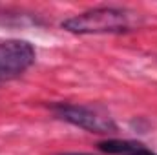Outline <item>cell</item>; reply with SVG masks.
<instances>
[{
    "instance_id": "1",
    "label": "cell",
    "mask_w": 157,
    "mask_h": 155,
    "mask_svg": "<svg viewBox=\"0 0 157 155\" xmlns=\"http://www.w3.org/2000/svg\"><path fill=\"white\" fill-rule=\"evenodd\" d=\"M62 29L73 35H126L144 26V17L128 7L99 6L62 20Z\"/></svg>"
},
{
    "instance_id": "2",
    "label": "cell",
    "mask_w": 157,
    "mask_h": 155,
    "mask_svg": "<svg viewBox=\"0 0 157 155\" xmlns=\"http://www.w3.org/2000/svg\"><path fill=\"white\" fill-rule=\"evenodd\" d=\"M57 119L86 130L90 133L99 135H113L117 133V124L108 113H102L97 108L84 104H70V102H55L49 106Z\"/></svg>"
},
{
    "instance_id": "3",
    "label": "cell",
    "mask_w": 157,
    "mask_h": 155,
    "mask_svg": "<svg viewBox=\"0 0 157 155\" xmlns=\"http://www.w3.org/2000/svg\"><path fill=\"white\" fill-rule=\"evenodd\" d=\"M37 59L33 44L22 39L0 40V84L24 75Z\"/></svg>"
},
{
    "instance_id": "4",
    "label": "cell",
    "mask_w": 157,
    "mask_h": 155,
    "mask_svg": "<svg viewBox=\"0 0 157 155\" xmlns=\"http://www.w3.org/2000/svg\"><path fill=\"white\" fill-rule=\"evenodd\" d=\"M97 148L108 155H157L155 152L148 150L143 142L128 141V139H106L101 141Z\"/></svg>"
},
{
    "instance_id": "5",
    "label": "cell",
    "mask_w": 157,
    "mask_h": 155,
    "mask_svg": "<svg viewBox=\"0 0 157 155\" xmlns=\"http://www.w3.org/2000/svg\"><path fill=\"white\" fill-rule=\"evenodd\" d=\"M44 24L39 15L9 6H0V26L6 28H24V26H40Z\"/></svg>"
},
{
    "instance_id": "6",
    "label": "cell",
    "mask_w": 157,
    "mask_h": 155,
    "mask_svg": "<svg viewBox=\"0 0 157 155\" xmlns=\"http://www.w3.org/2000/svg\"><path fill=\"white\" fill-rule=\"evenodd\" d=\"M60 155H90V153H60Z\"/></svg>"
}]
</instances>
